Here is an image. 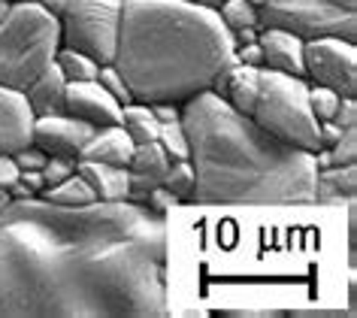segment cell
I'll use <instances>...</instances> for the list:
<instances>
[{
    "instance_id": "1",
    "label": "cell",
    "mask_w": 357,
    "mask_h": 318,
    "mask_svg": "<svg viewBox=\"0 0 357 318\" xmlns=\"http://www.w3.org/2000/svg\"><path fill=\"white\" fill-rule=\"evenodd\" d=\"M164 315L167 215L130 200L61 206L10 197L0 209V318Z\"/></svg>"
},
{
    "instance_id": "2",
    "label": "cell",
    "mask_w": 357,
    "mask_h": 318,
    "mask_svg": "<svg viewBox=\"0 0 357 318\" xmlns=\"http://www.w3.org/2000/svg\"><path fill=\"white\" fill-rule=\"evenodd\" d=\"M194 164L191 200L203 206H312L315 152L291 146L215 91L182 103Z\"/></svg>"
},
{
    "instance_id": "3",
    "label": "cell",
    "mask_w": 357,
    "mask_h": 318,
    "mask_svg": "<svg viewBox=\"0 0 357 318\" xmlns=\"http://www.w3.org/2000/svg\"><path fill=\"white\" fill-rule=\"evenodd\" d=\"M234 33L197 0H124L109 64L139 103H178L212 91L234 64Z\"/></svg>"
},
{
    "instance_id": "4",
    "label": "cell",
    "mask_w": 357,
    "mask_h": 318,
    "mask_svg": "<svg viewBox=\"0 0 357 318\" xmlns=\"http://www.w3.org/2000/svg\"><path fill=\"white\" fill-rule=\"evenodd\" d=\"M61 49L58 15L40 0L13 3L0 22V85L24 91Z\"/></svg>"
},
{
    "instance_id": "5",
    "label": "cell",
    "mask_w": 357,
    "mask_h": 318,
    "mask_svg": "<svg viewBox=\"0 0 357 318\" xmlns=\"http://www.w3.org/2000/svg\"><path fill=\"white\" fill-rule=\"evenodd\" d=\"M252 119L291 146H300L306 152L321 149L318 119L309 106V82L303 76L261 67V85H257Z\"/></svg>"
},
{
    "instance_id": "6",
    "label": "cell",
    "mask_w": 357,
    "mask_h": 318,
    "mask_svg": "<svg viewBox=\"0 0 357 318\" xmlns=\"http://www.w3.org/2000/svg\"><path fill=\"white\" fill-rule=\"evenodd\" d=\"M257 24L303 40L342 37L357 43V0H266L257 10Z\"/></svg>"
},
{
    "instance_id": "7",
    "label": "cell",
    "mask_w": 357,
    "mask_h": 318,
    "mask_svg": "<svg viewBox=\"0 0 357 318\" xmlns=\"http://www.w3.org/2000/svg\"><path fill=\"white\" fill-rule=\"evenodd\" d=\"M121 6L124 0H67L58 15L61 46L85 52L97 64H109L119 43Z\"/></svg>"
},
{
    "instance_id": "8",
    "label": "cell",
    "mask_w": 357,
    "mask_h": 318,
    "mask_svg": "<svg viewBox=\"0 0 357 318\" xmlns=\"http://www.w3.org/2000/svg\"><path fill=\"white\" fill-rule=\"evenodd\" d=\"M303 79L357 97V43L342 37H312L303 43Z\"/></svg>"
},
{
    "instance_id": "9",
    "label": "cell",
    "mask_w": 357,
    "mask_h": 318,
    "mask_svg": "<svg viewBox=\"0 0 357 318\" xmlns=\"http://www.w3.org/2000/svg\"><path fill=\"white\" fill-rule=\"evenodd\" d=\"M94 125L70 116V112H58V116H43L33 119V146L43 149L46 155H67L79 158L82 146L91 139Z\"/></svg>"
},
{
    "instance_id": "10",
    "label": "cell",
    "mask_w": 357,
    "mask_h": 318,
    "mask_svg": "<svg viewBox=\"0 0 357 318\" xmlns=\"http://www.w3.org/2000/svg\"><path fill=\"white\" fill-rule=\"evenodd\" d=\"M67 112L94 128L121 125V103L97 79L67 82Z\"/></svg>"
},
{
    "instance_id": "11",
    "label": "cell",
    "mask_w": 357,
    "mask_h": 318,
    "mask_svg": "<svg viewBox=\"0 0 357 318\" xmlns=\"http://www.w3.org/2000/svg\"><path fill=\"white\" fill-rule=\"evenodd\" d=\"M33 143V112L24 91L0 85V152L15 155Z\"/></svg>"
},
{
    "instance_id": "12",
    "label": "cell",
    "mask_w": 357,
    "mask_h": 318,
    "mask_svg": "<svg viewBox=\"0 0 357 318\" xmlns=\"http://www.w3.org/2000/svg\"><path fill=\"white\" fill-rule=\"evenodd\" d=\"M303 37L282 28H261L257 46H261V67L279 70V73L303 76Z\"/></svg>"
},
{
    "instance_id": "13",
    "label": "cell",
    "mask_w": 357,
    "mask_h": 318,
    "mask_svg": "<svg viewBox=\"0 0 357 318\" xmlns=\"http://www.w3.org/2000/svg\"><path fill=\"white\" fill-rule=\"evenodd\" d=\"M257 85H261V67H248V64L234 61V64L215 79L212 91H215L218 97H225L234 109L252 116L255 100H257Z\"/></svg>"
},
{
    "instance_id": "14",
    "label": "cell",
    "mask_w": 357,
    "mask_h": 318,
    "mask_svg": "<svg viewBox=\"0 0 357 318\" xmlns=\"http://www.w3.org/2000/svg\"><path fill=\"white\" fill-rule=\"evenodd\" d=\"M24 97H28V103H31L33 119L67 112V79L58 70L55 61H52V64L43 70L28 88H24Z\"/></svg>"
},
{
    "instance_id": "15",
    "label": "cell",
    "mask_w": 357,
    "mask_h": 318,
    "mask_svg": "<svg viewBox=\"0 0 357 318\" xmlns=\"http://www.w3.org/2000/svg\"><path fill=\"white\" fill-rule=\"evenodd\" d=\"M357 200V164H330L315 173V203L321 206H345Z\"/></svg>"
},
{
    "instance_id": "16",
    "label": "cell",
    "mask_w": 357,
    "mask_h": 318,
    "mask_svg": "<svg viewBox=\"0 0 357 318\" xmlns=\"http://www.w3.org/2000/svg\"><path fill=\"white\" fill-rule=\"evenodd\" d=\"M130 155H133V139L128 137V130L121 125H106V128H97L91 139L82 146L79 161H103V164L128 167Z\"/></svg>"
},
{
    "instance_id": "17",
    "label": "cell",
    "mask_w": 357,
    "mask_h": 318,
    "mask_svg": "<svg viewBox=\"0 0 357 318\" xmlns=\"http://www.w3.org/2000/svg\"><path fill=\"white\" fill-rule=\"evenodd\" d=\"M76 170L82 173V179L94 188L97 200H103V203L128 200V182H130L128 167L103 164V161H79Z\"/></svg>"
},
{
    "instance_id": "18",
    "label": "cell",
    "mask_w": 357,
    "mask_h": 318,
    "mask_svg": "<svg viewBox=\"0 0 357 318\" xmlns=\"http://www.w3.org/2000/svg\"><path fill=\"white\" fill-rule=\"evenodd\" d=\"M121 128L128 130V137L133 139V146L158 139V130H160L155 112H151V106L139 103V100H130V103L121 106Z\"/></svg>"
},
{
    "instance_id": "19",
    "label": "cell",
    "mask_w": 357,
    "mask_h": 318,
    "mask_svg": "<svg viewBox=\"0 0 357 318\" xmlns=\"http://www.w3.org/2000/svg\"><path fill=\"white\" fill-rule=\"evenodd\" d=\"M169 155L164 152V146L158 143V139H151V143H139L133 146V155L128 161V170L137 173V176H149V179L160 182L164 179V173L169 170Z\"/></svg>"
},
{
    "instance_id": "20",
    "label": "cell",
    "mask_w": 357,
    "mask_h": 318,
    "mask_svg": "<svg viewBox=\"0 0 357 318\" xmlns=\"http://www.w3.org/2000/svg\"><path fill=\"white\" fill-rule=\"evenodd\" d=\"M40 197H46L52 203H61V206H88V203L97 200V194H94L91 185L82 179V173L76 170L73 176H67L64 182H58V185H52V188H46Z\"/></svg>"
},
{
    "instance_id": "21",
    "label": "cell",
    "mask_w": 357,
    "mask_h": 318,
    "mask_svg": "<svg viewBox=\"0 0 357 318\" xmlns=\"http://www.w3.org/2000/svg\"><path fill=\"white\" fill-rule=\"evenodd\" d=\"M55 64L64 73L67 82H85V79H97V73H100V64L94 58H88L85 52H76V49H64V46L58 49Z\"/></svg>"
},
{
    "instance_id": "22",
    "label": "cell",
    "mask_w": 357,
    "mask_h": 318,
    "mask_svg": "<svg viewBox=\"0 0 357 318\" xmlns=\"http://www.w3.org/2000/svg\"><path fill=\"white\" fill-rule=\"evenodd\" d=\"M215 10H218L221 24H225L230 33L245 31V28H261V24H257V6L252 0H221Z\"/></svg>"
},
{
    "instance_id": "23",
    "label": "cell",
    "mask_w": 357,
    "mask_h": 318,
    "mask_svg": "<svg viewBox=\"0 0 357 318\" xmlns=\"http://www.w3.org/2000/svg\"><path fill=\"white\" fill-rule=\"evenodd\" d=\"M160 185L173 191L178 200H191V191H194V164L188 161V158H182V161H173V164H169V170L164 173V179H160Z\"/></svg>"
},
{
    "instance_id": "24",
    "label": "cell",
    "mask_w": 357,
    "mask_h": 318,
    "mask_svg": "<svg viewBox=\"0 0 357 318\" xmlns=\"http://www.w3.org/2000/svg\"><path fill=\"white\" fill-rule=\"evenodd\" d=\"M158 143L164 146V152L169 155V161H182V158H188V137H185L182 119L160 125V130H158Z\"/></svg>"
},
{
    "instance_id": "25",
    "label": "cell",
    "mask_w": 357,
    "mask_h": 318,
    "mask_svg": "<svg viewBox=\"0 0 357 318\" xmlns=\"http://www.w3.org/2000/svg\"><path fill=\"white\" fill-rule=\"evenodd\" d=\"M339 100H342V94H336L333 88L312 85L309 82V106H312V112H315L318 121H330V119H333Z\"/></svg>"
},
{
    "instance_id": "26",
    "label": "cell",
    "mask_w": 357,
    "mask_h": 318,
    "mask_svg": "<svg viewBox=\"0 0 357 318\" xmlns=\"http://www.w3.org/2000/svg\"><path fill=\"white\" fill-rule=\"evenodd\" d=\"M76 164L79 158H67V155H49L46 164H43V179H46V188H52V185L64 182L67 176L76 173Z\"/></svg>"
},
{
    "instance_id": "27",
    "label": "cell",
    "mask_w": 357,
    "mask_h": 318,
    "mask_svg": "<svg viewBox=\"0 0 357 318\" xmlns=\"http://www.w3.org/2000/svg\"><path fill=\"white\" fill-rule=\"evenodd\" d=\"M97 82H100V85H103L106 91H109V94H112V97H115V100H119L121 106L133 100V97H130V88L124 85L121 73H119V70H115L112 64H100V73H97Z\"/></svg>"
},
{
    "instance_id": "28",
    "label": "cell",
    "mask_w": 357,
    "mask_h": 318,
    "mask_svg": "<svg viewBox=\"0 0 357 318\" xmlns=\"http://www.w3.org/2000/svg\"><path fill=\"white\" fill-rule=\"evenodd\" d=\"M345 236H348V270H357V200H348L345 203Z\"/></svg>"
},
{
    "instance_id": "29",
    "label": "cell",
    "mask_w": 357,
    "mask_h": 318,
    "mask_svg": "<svg viewBox=\"0 0 357 318\" xmlns=\"http://www.w3.org/2000/svg\"><path fill=\"white\" fill-rule=\"evenodd\" d=\"M178 203H182V200H178L169 188H164V185H155V188L149 191V197H146V203H142V206H149L151 212H158V215H167V212L176 209Z\"/></svg>"
},
{
    "instance_id": "30",
    "label": "cell",
    "mask_w": 357,
    "mask_h": 318,
    "mask_svg": "<svg viewBox=\"0 0 357 318\" xmlns=\"http://www.w3.org/2000/svg\"><path fill=\"white\" fill-rule=\"evenodd\" d=\"M46 152L43 149H37V146H24V149H19V152L13 155V161H15V167L19 170H43V164H46Z\"/></svg>"
},
{
    "instance_id": "31",
    "label": "cell",
    "mask_w": 357,
    "mask_h": 318,
    "mask_svg": "<svg viewBox=\"0 0 357 318\" xmlns=\"http://www.w3.org/2000/svg\"><path fill=\"white\" fill-rule=\"evenodd\" d=\"M333 121L336 128H357V97H342L336 106V112H333Z\"/></svg>"
},
{
    "instance_id": "32",
    "label": "cell",
    "mask_w": 357,
    "mask_h": 318,
    "mask_svg": "<svg viewBox=\"0 0 357 318\" xmlns=\"http://www.w3.org/2000/svg\"><path fill=\"white\" fill-rule=\"evenodd\" d=\"M294 318H342L348 315V309L336 306V309H327V306H312V309H294V312H288Z\"/></svg>"
},
{
    "instance_id": "33",
    "label": "cell",
    "mask_w": 357,
    "mask_h": 318,
    "mask_svg": "<svg viewBox=\"0 0 357 318\" xmlns=\"http://www.w3.org/2000/svg\"><path fill=\"white\" fill-rule=\"evenodd\" d=\"M15 179H19V167H15L13 155L0 152V188H6V191H10V185H13Z\"/></svg>"
},
{
    "instance_id": "34",
    "label": "cell",
    "mask_w": 357,
    "mask_h": 318,
    "mask_svg": "<svg viewBox=\"0 0 357 318\" xmlns=\"http://www.w3.org/2000/svg\"><path fill=\"white\" fill-rule=\"evenodd\" d=\"M151 112H155L158 125H167V121H178L182 119V106L178 103H149Z\"/></svg>"
},
{
    "instance_id": "35",
    "label": "cell",
    "mask_w": 357,
    "mask_h": 318,
    "mask_svg": "<svg viewBox=\"0 0 357 318\" xmlns=\"http://www.w3.org/2000/svg\"><path fill=\"white\" fill-rule=\"evenodd\" d=\"M221 315H227V318H279L288 312H282V309H225Z\"/></svg>"
},
{
    "instance_id": "36",
    "label": "cell",
    "mask_w": 357,
    "mask_h": 318,
    "mask_svg": "<svg viewBox=\"0 0 357 318\" xmlns=\"http://www.w3.org/2000/svg\"><path fill=\"white\" fill-rule=\"evenodd\" d=\"M257 33H261V28H245V31H236L234 33V43L236 46H243V43H255Z\"/></svg>"
},
{
    "instance_id": "37",
    "label": "cell",
    "mask_w": 357,
    "mask_h": 318,
    "mask_svg": "<svg viewBox=\"0 0 357 318\" xmlns=\"http://www.w3.org/2000/svg\"><path fill=\"white\" fill-rule=\"evenodd\" d=\"M43 6H46L49 13H55V15H61L64 13V6H67V0H40Z\"/></svg>"
},
{
    "instance_id": "38",
    "label": "cell",
    "mask_w": 357,
    "mask_h": 318,
    "mask_svg": "<svg viewBox=\"0 0 357 318\" xmlns=\"http://www.w3.org/2000/svg\"><path fill=\"white\" fill-rule=\"evenodd\" d=\"M6 203H10V191H6V188H0V209H3Z\"/></svg>"
},
{
    "instance_id": "39",
    "label": "cell",
    "mask_w": 357,
    "mask_h": 318,
    "mask_svg": "<svg viewBox=\"0 0 357 318\" xmlns=\"http://www.w3.org/2000/svg\"><path fill=\"white\" fill-rule=\"evenodd\" d=\"M6 10H10V3H6V0H0V22H3V15H6Z\"/></svg>"
},
{
    "instance_id": "40",
    "label": "cell",
    "mask_w": 357,
    "mask_h": 318,
    "mask_svg": "<svg viewBox=\"0 0 357 318\" xmlns=\"http://www.w3.org/2000/svg\"><path fill=\"white\" fill-rule=\"evenodd\" d=\"M197 3H206V6H218L221 0H197Z\"/></svg>"
},
{
    "instance_id": "41",
    "label": "cell",
    "mask_w": 357,
    "mask_h": 318,
    "mask_svg": "<svg viewBox=\"0 0 357 318\" xmlns=\"http://www.w3.org/2000/svg\"><path fill=\"white\" fill-rule=\"evenodd\" d=\"M6 3L13 6V3H33V0H6Z\"/></svg>"
},
{
    "instance_id": "42",
    "label": "cell",
    "mask_w": 357,
    "mask_h": 318,
    "mask_svg": "<svg viewBox=\"0 0 357 318\" xmlns=\"http://www.w3.org/2000/svg\"><path fill=\"white\" fill-rule=\"evenodd\" d=\"M252 3H255V6H257V10H261V6H264V3H266V0H252Z\"/></svg>"
}]
</instances>
